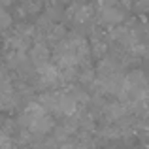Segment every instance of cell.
<instances>
[{
	"instance_id": "cell-1",
	"label": "cell",
	"mask_w": 149,
	"mask_h": 149,
	"mask_svg": "<svg viewBox=\"0 0 149 149\" xmlns=\"http://www.w3.org/2000/svg\"><path fill=\"white\" fill-rule=\"evenodd\" d=\"M21 121L29 128L30 134H34V136H45L53 128V119H51V115L44 109V106L40 102L29 104V108L25 109Z\"/></svg>"
},
{
	"instance_id": "cell-5",
	"label": "cell",
	"mask_w": 149,
	"mask_h": 149,
	"mask_svg": "<svg viewBox=\"0 0 149 149\" xmlns=\"http://www.w3.org/2000/svg\"><path fill=\"white\" fill-rule=\"evenodd\" d=\"M10 25H11V17H10V13L6 11V8L0 4V30H6Z\"/></svg>"
},
{
	"instance_id": "cell-3",
	"label": "cell",
	"mask_w": 149,
	"mask_h": 149,
	"mask_svg": "<svg viewBox=\"0 0 149 149\" xmlns=\"http://www.w3.org/2000/svg\"><path fill=\"white\" fill-rule=\"evenodd\" d=\"M17 104L15 89L11 87V81H2L0 83V108L2 109H11Z\"/></svg>"
},
{
	"instance_id": "cell-7",
	"label": "cell",
	"mask_w": 149,
	"mask_h": 149,
	"mask_svg": "<svg viewBox=\"0 0 149 149\" xmlns=\"http://www.w3.org/2000/svg\"><path fill=\"white\" fill-rule=\"evenodd\" d=\"M100 2H102V6H113L115 0H100Z\"/></svg>"
},
{
	"instance_id": "cell-4",
	"label": "cell",
	"mask_w": 149,
	"mask_h": 149,
	"mask_svg": "<svg viewBox=\"0 0 149 149\" xmlns=\"http://www.w3.org/2000/svg\"><path fill=\"white\" fill-rule=\"evenodd\" d=\"M100 21L108 25H117L123 21V11L117 10L115 6H102L100 8Z\"/></svg>"
},
{
	"instance_id": "cell-6",
	"label": "cell",
	"mask_w": 149,
	"mask_h": 149,
	"mask_svg": "<svg viewBox=\"0 0 149 149\" xmlns=\"http://www.w3.org/2000/svg\"><path fill=\"white\" fill-rule=\"evenodd\" d=\"M0 149H11V140L4 134H0Z\"/></svg>"
},
{
	"instance_id": "cell-2",
	"label": "cell",
	"mask_w": 149,
	"mask_h": 149,
	"mask_svg": "<svg viewBox=\"0 0 149 149\" xmlns=\"http://www.w3.org/2000/svg\"><path fill=\"white\" fill-rule=\"evenodd\" d=\"M30 62H32V66L36 70H42L45 68L49 62V49L45 47L44 44H36L30 47Z\"/></svg>"
}]
</instances>
